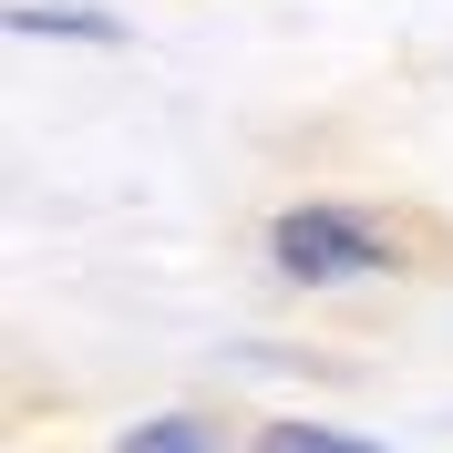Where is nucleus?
I'll list each match as a JSON object with an SVG mask.
<instances>
[{
    "mask_svg": "<svg viewBox=\"0 0 453 453\" xmlns=\"http://www.w3.org/2000/svg\"><path fill=\"white\" fill-rule=\"evenodd\" d=\"M381 257H392V226H371V217H340V206L279 217V268L288 279H371Z\"/></svg>",
    "mask_w": 453,
    "mask_h": 453,
    "instance_id": "1",
    "label": "nucleus"
},
{
    "mask_svg": "<svg viewBox=\"0 0 453 453\" xmlns=\"http://www.w3.org/2000/svg\"><path fill=\"white\" fill-rule=\"evenodd\" d=\"M257 453H381V443H350V433H310V423H279Z\"/></svg>",
    "mask_w": 453,
    "mask_h": 453,
    "instance_id": "2",
    "label": "nucleus"
},
{
    "mask_svg": "<svg viewBox=\"0 0 453 453\" xmlns=\"http://www.w3.org/2000/svg\"><path fill=\"white\" fill-rule=\"evenodd\" d=\"M124 453H217L196 423H144V433H124Z\"/></svg>",
    "mask_w": 453,
    "mask_h": 453,
    "instance_id": "3",
    "label": "nucleus"
}]
</instances>
